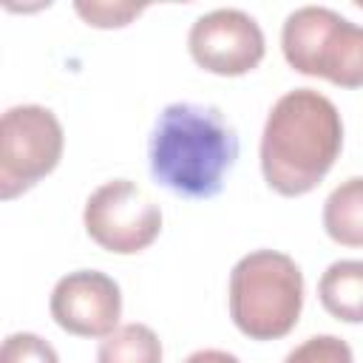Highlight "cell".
Wrapping results in <instances>:
<instances>
[{"instance_id":"9c48e42d","label":"cell","mask_w":363,"mask_h":363,"mask_svg":"<svg viewBox=\"0 0 363 363\" xmlns=\"http://www.w3.org/2000/svg\"><path fill=\"white\" fill-rule=\"evenodd\" d=\"M323 309L343 323H363V261L346 258L326 267L318 281Z\"/></svg>"},{"instance_id":"7c38bea8","label":"cell","mask_w":363,"mask_h":363,"mask_svg":"<svg viewBox=\"0 0 363 363\" xmlns=\"http://www.w3.org/2000/svg\"><path fill=\"white\" fill-rule=\"evenodd\" d=\"M284 363H352V349L337 335H312L295 346Z\"/></svg>"},{"instance_id":"5b68a950","label":"cell","mask_w":363,"mask_h":363,"mask_svg":"<svg viewBox=\"0 0 363 363\" xmlns=\"http://www.w3.org/2000/svg\"><path fill=\"white\" fill-rule=\"evenodd\" d=\"M62 125L43 105H14L0 119V199H17L62 159Z\"/></svg>"},{"instance_id":"5bb4252c","label":"cell","mask_w":363,"mask_h":363,"mask_svg":"<svg viewBox=\"0 0 363 363\" xmlns=\"http://www.w3.org/2000/svg\"><path fill=\"white\" fill-rule=\"evenodd\" d=\"M74 9L88 26L96 28H122L145 11V6H130V3H74Z\"/></svg>"},{"instance_id":"7a4b0ae2","label":"cell","mask_w":363,"mask_h":363,"mask_svg":"<svg viewBox=\"0 0 363 363\" xmlns=\"http://www.w3.org/2000/svg\"><path fill=\"white\" fill-rule=\"evenodd\" d=\"M238 156V136L213 105L173 102L150 133V176L176 196L213 199Z\"/></svg>"},{"instance_id":"8992f818","label":"cell","mask_w":363,"mask_h":363,"mask_svg":"<svg viewBox=\"0 0 363 363\" xmlns=\"http://www.w3.org/2000/svg\"><path fill=\"white\" fill-rule=\"evenodd\" d=\"M82 224L91 241L116 255L147 250L162 233L159 204L130 179L99 184L82 210Z\"/></svg>"},{"instance_id":"4fadbf2b","label":"cell","mask_w":363,"mask_h":363,"mask_svg":"<svg viewBox=\"0 0 363 363\" xmlns=\"http://www.w3.org/2000/svg\"><path fill=\"white\" fill-rule=\"evenodd\" d=\"M0 363H60L57 349L34 332H14L3 340Z\"/></svg>"},{"instance_id":"6da1fadb","label":"cell","mask_w":363,"mask_h":363,"mask_svg":"<svg viewBox=\"0 0 363 363\" xmlns=\"http://www.w3.org/2000/svg\"><path fill=\"white\" fill-rule=\"evenodd\" d=\"M343 147V122L329 96L312 88L286 91L261 133V173L281 196L315 190Z\"/></svg>"},{"instance_id":"8fae6325","label":"cell","mask_w":363,"mask_h":363,"mask_svg":"<svg viewBox=\"0 0 363 363\" xmlns=\"http://www.w3.org/2000/svg\"><path fill=\"white\" fill-rule=\"evenodd\" d=\"M96 363H162V340L145 323L116 326L99 340Z\"/></svg>"},{"instance_id":"277c9868","label":"cell","mask_w":363,"mask_h":363,"mask_svg":"<svg viewBox=\"0 0 363 363\" xmlns=\"http://www.w3.org/2000/svg\"><path fill=\"white\" fill-rule=\"evenodd\" d=\"M286 62L340 88H363V26L326 6L295 9L281 28Z\"/></svg>"},{"instance_id":"ba28073f","label":"cell","mask_w":363,"mask_h":363,"mask_svg":"<svg viewBox=\"0 0 363 363\" xmlns=\"http://www.w3.org/2000/svg\"><path fill=\"white\" fill-rule=\"evenodd\" d=\"M60 329L77 337H108L119 326L122 292L119 284L99 269H77L62 275L48 301Z\"/></svg>"},{"instance_id":"9a60e30c","label":"cell","mask_w":363,"mask_h":363,"mask_svg":"<svg viewBox=\"0 0 363 363\" xmlns=\"http://www.w3.org/2000/svg\"><path fill=\"white\" fill-rule=\"evenodd\" d=\"M184 363H241V360L235 354L224 352V349H199Z\"/></svg>"},{"instance_id":"30bf717a","label":"cell","mask_w":363,"mask_h":363,"mask_svg":"<svg viewBox=\"0 0 363 363\" xmlns=\"http://www.w3.org/2000/svg\"><path fill=\"white\" fill-rule=\"evenodd\" d=\"M323 230L335 244L363 247V176L340 182L323 201Z\"/></svg>"},{"instance_id":"52a82bcc","label":"cell","mask_w":363,"mask_h":363,"mask_svg":"<svg viewBox=\"0 0 363 363\" xmlns=\"http://www.w3.org/2000/svg\"><path fill=\"white\" fill-rule=\"evenodd\" d=\"M187 48L199 68L218 77H241L258 68L267 43L258 20L247 11L213 9L190 26Z\"/></svg>"},{"instance_id":"3957f363","label":"cell","mask_w":363,"mask_h":363,"mask_svg":"<svg viewBox=\"0 0 363 363\" xmlns=\"http://www.w3.org/2000/svg\"><path fill=\"white\" fill-rule=\"evenodd\" d=\"M230 318L250 340L289 335L303 309V272L278 250H252L230 272Z\"/></svg>"}]
</instances>
